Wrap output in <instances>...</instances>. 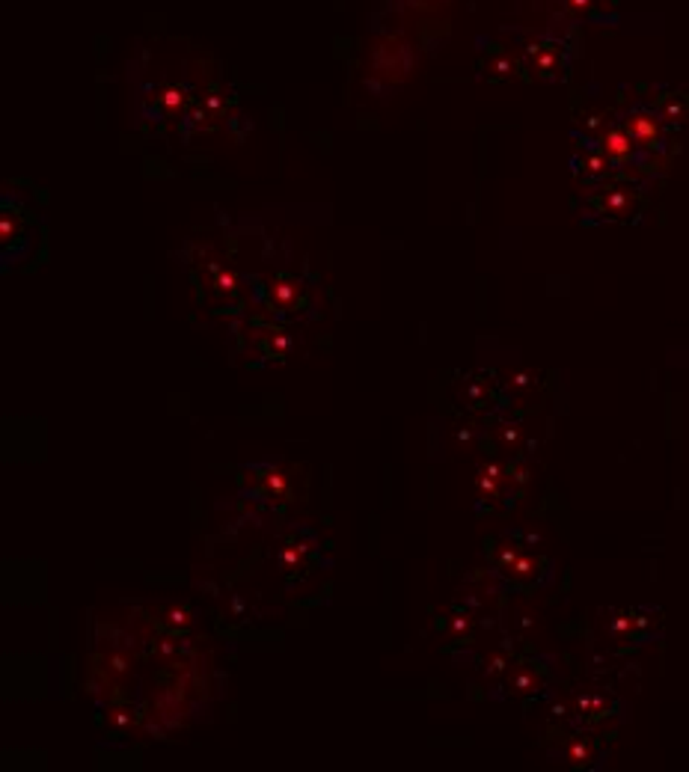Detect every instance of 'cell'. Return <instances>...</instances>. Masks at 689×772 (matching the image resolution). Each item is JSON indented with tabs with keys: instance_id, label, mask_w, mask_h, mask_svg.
<instances>
[{
	"instance_id": "cell-1",
	"label": "cell",
	"mask_w": 689,
	"mask_h": 772,
	"mask_svg": "<svg viewBox=\"0 0 689 772\" xmlns=\"http://www.w3.org/2000/svg\"><path fill=\"white\" fill-rule=\"evenodd\" d=\"M630 137L627 134H621V131H612V134L606 137V152L612 155V157H624V155H630Z\"/></svg>"
},
{
	"instance_id": "cell-2",
	"label": "cell",
	"mask_w": 689,
	"mask_h": 772,
	"mask_svg": "<svg viewBox=\"0 0 689 772\" xmlns=\"http://www.w3.org/2000/svg\"><path fill=\"white\" fill-rule=\"evenodd\" d=\"M630 134H633L636 140L645 143V140H651V137L657 134V128L648 122V119H633V122H630Z\"/></svg>"
}]
</instances>
